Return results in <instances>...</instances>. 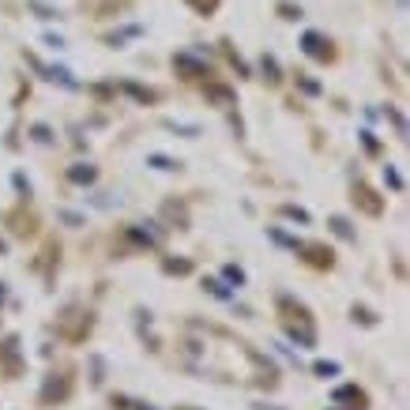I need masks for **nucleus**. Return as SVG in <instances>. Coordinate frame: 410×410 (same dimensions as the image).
I'll return each mask as SVG.
<instances>
[{
	"instance_id": "a878e982",
	"label": "nucleus",
	"mask_w": 410,
	"mask_h": 410,
	"mask_svg": "<svg viewBox=\"0 0 410 410\" xmlns=\"http://www.w3.org/2000/svg\"><path fill=\"white\" fill-rule=\"evenodd\" d=\"M361 140H365V151H369V155H376V151H380V143L373 140V132H361Z\"/></svg>"
},
{
	"instance_id": "0eeeda50",
	"label": "nucleus",
	"mask_w": 410,
	"mask_h": 410,
	"mask_svg": "<svg viewBox=\"0 0 410 410\" xmlns=\"http://www.w3.org/2000/svg\"><path fill=\"white\" fill-rule=\"evenodd\" d=\"M301 45H305V53H309V57H316V61H332L335 53H332V42H327V38H320V34H305L301 38Z\"/></svg>"
},
{
	"instance_id": "9b49d317",
	"label": "nucleus",
	"mask_w": 410,
	"mask_h": 410,
	"mask_svg": "<svg viewBox=\"0 0 410 410\" xmlns=\"http://www.w3.org/2000/svg\"><path fill=\"white\" fill-rule=\"evenodd\" d=\"M177 68H181V72H188V79L211 76V68H204V64H199V61H192V57H177Z\"/></svg>"
},
{
	"instance_id": "6ab92c4d",
	"label": "nucleus",
	"mask_w": 410,
	"mask_h": 410,
	"mask_svg": "<svg viewBox=\"0 0 410 410\" xmlns=\"http://www.w3.org/2000/svg\"><path fill=\"white\" fill-rule=\"evenodd\" d=\"M207 94H211L219 106H234V94H230V87H207Z\"/></svg>"
},
{
	"instance_id": "423d86ee",
	"label": "nucleus",
	"mask_w": 410,
	"mask_h": 410,
	"mask_svg": "<svg viewBox=\"0 0 410 410\" xmlns=\"http://www.w3.org/2000/svg\"><path fill=\"white\" fill-rule=\"evenodd\" d=\"M332 403H350V410H365L369 396H365V388H358V384H339V388L332 391Z\"/></svg>"
},
{
	"instance_id": "f257e3e1",
	"label": "nucleus",
	"mask_w": 410,
	"mask_h": 410,
	"mask_svg": "<svg viewBox=\"0 0 410 410\" xmlns=\"http://www.w3.org/2000/svg\"><path fill=\"white\" fill-rule=\"evenodd\" d=\"M275 309H279V316H283L286 335H290L297 347H305V350L316 347V324H312L309 305L297 301V297H290V294H279L275 297Z\"/></svg>"
},
{
	"instance_id": "ddd939ff",
	"label": "nucleus",
	"mask_w": 410,
	"mask_h": 410,
	"mask_svg": "<svg viewBox=\"0 0 410 410\" xmlns=\"http://www.w3.org/2000/svg\"><path fill=\"white\" fill-rule=\"evenodd\" d=\"M350 316L358 320V324H365V327H376V324H380V316H376L373 309H365V305H354V309H350Z\"/></svg>"
},
{
	"instance_id": "f3484780",
	"label": "nucleus",
	"mask_w": 410,
	"mask_h": 410,
	"mask_svg": "<svg viewBox=\"0 0 410 410\" xmlns=\"http://www.w3.org/2000/svg\"><path fill=\"white\" fill-rule=\"evenodd\" d=\"M279 215H283V219H294V222H309V211H305V207H294V204H283Z\"/></svg>"
},
{
	"instance_id": "c756f323",
	"label": "nucleus",
	"mask_w": 410,
	"mask_h": 410,
	"mask_svg": "<svg viewBox=\"0 0 410 410\" xmlns=\"http://www.w3.org/2000/svg\"><path fill=\"white\" fill-rule=\"evenodd\" d=\"M177 410H196V407H177Z\"/></svg>"
},
{
	"instance_id": "f8f14e48",
	"label": "nucleus",
	"mask_w": 410,
	"mask_h": 410,
	"mask_svg": "<svg viewBox=\"0 0 410 410\" xmlns=\"http://www.w3.org/2000/svg\"><path fill=\"white\" fill-rule=\"evenodd\" d=\"M162 271L166 275H192V260H173V256H166Z\"/></svg>"
},
{
	"instance_id": "412c9836",
	"label": "nucleus",
	"mask_w": 410,
	"mask_h": 410,
	"mask_svg": "<svg viewBox=\"0 0 410 410\" xmlns=\"http://www.w3.org/2000/svg\"><path fill=\"white\" fill-rule=\"evenodd\" d=\"M312 373L324 376V380H327V376H339V361H316V365H312Z\"/></svg>"
},
{
	"instance_id": "cd10ccee",
	"label": "nucleus",
	"mask_w": 410,
	"mask_h": 410,
	"mask_svg": "<svg viewBox=\"0 0 410 410\" xmlns=\"http://www.w3.org/2000/svg\"><path fill=\"white\" fill-rule=\"evenodd\" d=\"M34 140H38V143H50V140H53V136H50V128H45V125H38V128H34Z\"/></svg>"
},
{
	"instance_id": "9d476101",
	"label": "nucleus",
	"mask_w": 410,
	"mask_h": 410,
	"mask_svg": "<svg viewBox=\"0 0 410 410\" xmlns=\"http://www.w3.org/2000/svg\"><path fill=\"white\" fill-rule=\"evenodd\" d=\"M8 222H15V234H19V237H30V234H34V230H38V222L34 219H30V215H27V219H23V215L19 211H12V215H8Z\"/></svg>"
},
{
	"instance_id": "a211bd4d",
	"label": "nucleus",
	"mask_w": 410,
	"mask_h": 410,
	"mask_svg": "<svg viewBox=\"0 0 410 410\" xmlns=\"http://www.w3.org/2000/svg\"><path fill=\"white\" fill-rule=\"evenodd\" d=\"M222 279H226V283H234V286H245V271H241L237 263H226V268H222Z\"/></svg>"
},
{
	"instance_id": "b1692460",
	"label": "nucleus",
	"mask_w": 410,
	"mask_h": 410,
	"mask_svg": "<svg viewBox=\"0 0 410 410\" xmlns=\"http://www.w3.org/2000/svg\"><path fill=\"white\" fill-rule=\"evenodd\" d=\"M12 181H15V188L23 192V199H30V181H27V177H23V173H15Z\"/></svg>"
},
{
	"instance_id": "4be33fe9",
	"label": "nucleus",
	"mask_w": 410,
	"mask_h": 410,
	"mask_svg": "<svg viewBox=\"0 0 410 410\" xmlns=\"http://www.w3.org/2000/svg\"><path fill=\"white\" fill-rule=\"evenodd\" d=\"M147 162L155 166V170H166V173H170V170H181V162H173V158H166V155H151Z\"/></svg>"
},
{
	"instance_id": "6e6552de",
	"label": "nucleus",
	"mask_w": 410,
	"mask_h": 410,
	"mask_svg": "<svg viewBox=\"0 0 410 410\" xmlns=\"http://www.w3.org/2000/svg\"><path fill=\"white\" fill-rule=\"evenodd\" d=\"M327 226H332V234H335V237L350 241V245L358 241V230H354V226H350V219H343V215H332V219H327Z\"/></svg>"
},
{
	"instance_id": "dca6fc26",
	"label": "nucleus",
	"mask_w": 410,
	"mask_h": 410,
	"mask_svg": "<svg viewBox=\"0 0 410 410\" xmlns=\"http://www.w3.org/2000/svg\"><path fill=\"white\" fill-rule=\"evenodd\" d=\"M384 181H388L391 192H403V188H407V184H403V173H399L396 166H384Z\"/></svg>"
},
{
	"instance_id": "393cba45",
	"label": "nucleus",
	"mask_w": 410,
	"mask_h": 410,
	"mask_svg": "<svg viewBox=\"0 0 410 410\" xmlns=\"http://www.w3.org/2000/svg\"><path fill=\"white\" fill-rule=\"evenodd\" d=\"M188 4L196 8V12H204V15H207V12H215V4H219V0H188Z\"/></svg>"
},
{
	"instance_id": "f03ea898",
	"label": "nucleus",
	"mask_w": 410,
	"mask_h": 410,
	"mask_svg": "<svg viewBox=\"0 0 410 410\" xmlns=\"http://www.w3.org/2000/svg\"><path fill=\"white\" fill-rule=\"evenodd\" d=\"M297 252H301V260L309 263V268H316V271H332L335 268V252L324 245V241H301Z\"/></svg>"
},
{
	"instance_id": "5701e85b",
	"label": "nucleus",
	"mask_w": 410,
	"mask_h": 410,
	"mask_svg": "<svg viewBox=\"0 0 410 410\" xmlns=\"http://www.w3.org/2000/svg\"><path fill=\"white\" fill-rule=\"evenodd\" d=\"M204 290H211L215 297H222V301H230V290L219 283V279H204Z\"/></svg>"
},
{
	"instance_id": "1a4fd4ad",
	"label": "nucleus",
	"mask_w": 410,
	"mask_h": 410,
	"mask_svg": "<svg viewBox=\"0 0 410 410\" xmlns=\"http://www.w3.org/2000/svg\"><path fill=\"white\" fill-rule=\"evenodd\" d=\"M94 177H98V170H94V166H87V162H79V166H72V170H68V181L72 184H91Z\"/></svg>"
},
{
	"instance_id": "7ed1b4c3",
	"label": "nucleus",
	"mask_w": 410,
	"mask_h": 410,
	"mask_svg": "<svg viewBox=\"0 0 410 410\" xmlns=\"http://www.w3.org/2000/svg\"><path fill=\"white\" fill-rule=\"evenodd\" d=\"M68 396H72V376H68V373H53V376H45L38 403H42V407H53V403H64Z\"/></svg>"
},
{
	"instance_id": "c85d7f7f",
	"label": "nucleus",
	"mask_w": 410,
	"mask_h": 410,
	"mask_svg": "<svg viewBox=\"0 0 410 410\" xmlns=\"http://www.w3.org/2000/svg\"><path fill=\"white\" fill-rule=\"evenodd\" d=\"M263 68H268V79L275 83V79H279V68H275V61H263Z\"/></svg>"
},
{
	"instance_id": "20e7f679",
	"label": "nucleus",
	"mask_w": 410,
	"mask_h": 410,
	"mask_svg": "<svg viewBox=\"0 0 410 410\" xmlns=\"http://www.w3.org/2000/svg\"><path fill=\"white\" fill-rule=\"evenodd\" d=\"M350 199H354V207H358V211L373 215V219H376V215H384V199L376 196V192L369 188L365 181H358V184H354V196H350Z\"/></svg>"
},
{
	"instance_id": "aec40b11",
	"label": "nucleus",
	"mask_w": 410,
	"mask_h": 410,
	"mask_svg": "<svg viewBox=\"0 0 410 410\" xmlns=\"http://www.w3.org/2000/svg\"><path fill=\"white\" fill-rule=\"evenodd\" d=\"M268 237L275 241V245H286V248H294V252H297V245H301V241H297V237L283 234V230H268Z\"/></svg>"
},
{
	"instance_id": "2eb2a0df",
	"label": "nucleus",
	"mask_w": 410,
	"mask_h": 410,
	"mask_svg": "<svg viewBox=\"0 0 410 410\" xmlns=\"http://www.w3.org/2000/svg\"><path fill=\"white\" fill-rule=\"evenodd\" d=\"M162 211L170 215V219H177V230H188V215H184V207H181V204H173V199H170V204H166Z\"/></svg>"
},
{
	"instance_id": "39448f33",
	"label": "nucleus",
	"mask_w": 410,
	"mask_h": 410,
	"mask_svg": "<svg viewBox=\"0 0 410 410\" xmlns=\"http://www.w3.org/2000/svg\"><path fill=\"white\" fill-rule=\"evenodd\" d=\"M0 365H4V373L12 376H23V358H19V335H8L4 347H0Z\"/></svg>"
},
{
	"instance_id": "bb28decb",
	"label": "nucleus",
	"mask_w": 410,
	"mask_h": 410,
	"mask_svg": "<svg viewBox=\"0 0 410 410\" xmlns=\"http://www.w3.org/2000/svg\"><path fill=\"white\" fill-rule=\"evenodd\" d=\"M61 219L68 222V226H83V215H76V211H64Z\"/></svg>"
},
{
	"instance_id": "4468645a",
	"label": "nucleus",
	"mask_w": 410,
	"mask_h": 410,
	"mask_svg": "<svg viewBox=\"0 0 410 410\" xmlns=\"http://www.w3.org/2000/svg\"><path fill=\"white\" fill-rule=\"evenodd\" d=\"M114 410H155L143 399H128V396H114Z\"/></svg>"
}]
</instances>
